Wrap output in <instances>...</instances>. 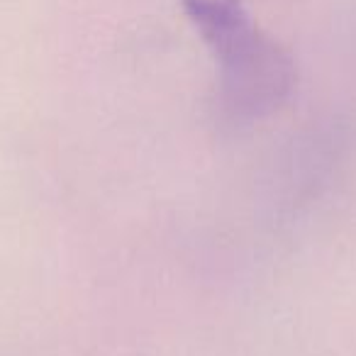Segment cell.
Here are the masks:
<instances>
[{
	"label": "cell",
	"instance_id": "obj_1",
	"mask_svg": "<svg viewBox=\"0 0 356 356\" xmlns=\"http://www.w3.org/2000/svg\"><path fill=\"white\" fill-rule=\"evenodd\" d=\"M220 108L232 122H254L271 115L296 83L293 59L257 25L218 54Z\"/></svg>",
	"mask_w": 356,
	"mask_h": 356
},
{
	"label": "cell",
	"instance_id": "obj_2",
	"mask_svg": "<svg viewBox=\"0 0 356 356\" xmlns=\"http://www.w3.org/2000/svg\"><path fill=\"white\" fill-rule=\"evenodd\" d=\"M186 15L213 54H222L254 27L242 0H181Z\"/></svg>",
	"mask_w": 356,
	"mask_h": 356
}]
</instances>
